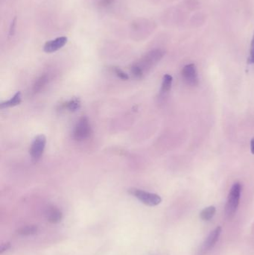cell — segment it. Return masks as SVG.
<instances>
[{
  "label": "cell",
  "instance_id": "1",
  "mask_svg": "<svg viewBox=\"0 0 254 255\" xmlns=\"http://www.w3.org/2000/svg\"><path fill=\"white\" fill-rule=\"evenodd\" d=\"M242 185L239 182L235 183L232 186L231 190L227 197V203L225 206L226 216L228 219H231L237 211L240 202Z\"/></svg>",
  "mask_w": 254,
  "mask_h": 255
},
{
  "label": "cell",
  "instance_id": "2",
  "mask_svg": "<svg viewBox=\"0 0 254 255\" xmlns=\"http://www.w3.org/2000/svg\"><path fill=\"white\" fill-rule=\"evenodd\" d=\"M129 194L134 196L137 200H140L142 203L148 206H156L160 204L162 199L157 194L147 192L145 190H139V189H130Z\"/></svg>",
  "mask_w": 254,
  "mask_h": 255
},
{
  "label": "cell",
  "instance_id": "3",
  "mask_svg": "<svg viewBox=\"0 0 254 255\" xmlns=\"http://www.w3.org/2000/svg\"><path fill=\"white\" fill-rule=\"evenodd\" d=\"M165 51L162 50H154L149 51L142 59L140 63H137V65L143 70V73L147 71L149 69L156 65V63L162 58Z\"/></svg>",
  "mask_w": 254,
  "mask_h": 255
},
{
  "label": "cell",
  "instance_id": "4",
  "mask_svg": "<svg viewBox=\"0 0 254 255\" xmlns=\"http://www.w3.org/2000/svg\"><path fill=\"white\" fill-rule=\"evenodd\" d=\"M92 133L91 123L86 116H83L77 122L74 129L73 137L76 141L88 139Z\"/></svg>",
  "mask_w": 254,
  "mask_h": 255
},
{
  "label": "cell",
  "instance_id": "5",
  "mask_svg": "<svg viewBox=\"0 0 254 255\" xmlns=\"http://www.w3.org/2000/svg\"><path fill=\"white\" fill-rule=\"evenodd\" d=\"M47 144V138L44 135H38L31 146L30 154L34 162H37L44 153Z\"/></svg>",
  "mask_w": 254,
  "mask_h": 255
},
{
  "label": "cell",
  "instance_id": "6",
  "mask_svg": "<svg viewBox=\"0 0 254 255\" xmlns=\"http://www.w3.org/2000/svg\"><path fill=\"white\" fill-rule=\"evenodd\" d=\"M182 77L184 82L189 86H197L199 83V79L196 64L190 63L186 65L183 68Z\"/></svg>",
  "mask_w": 254,
  "mask_h": 255
},
{
  "label": "cell",
  "instance_id": "7",
  "mask_svg": "<svg viewBox=\"0 0 254 255\" xmlns=\"http://www.w3.org/2000/svg\"><path fill=\"white\" fill-rule=\"evenodd\" d=\"M67 38L66 37H60L54 40L48 41L46 43L44 47V50L47 53H52L57 50H60L62 47H64L67 43Z\"/></svg>",
  "mask_w": 254,
  "mask_h": 255
},
{
  "label": "cell",
  "instance_id": "8",
  "mask_svg": "<svg viewBox=\"0 0 254 255\" xmlns=\"http://www.w3.org/2000/svg\"><path fill=\"white\" fill-rule=\"evenodd\" d=\"M221 231H222L221 227L218 226L209 234L206 241H205L204 244H203L205 250H209L215 246L217 241L219 239L220 235H221Z\"/></svg>",
  "mask_w": 254,
  "mask_h": 255
},
{
  "label": "cell",
  "instance_id": "9",
  "mask_svg": "<svg viewBox=\"0 0 254 255\" xmlns=\"http://www.w3.org/2000/svg\"><path fill=\"white\" fill-rule=\"evenodd\" d=\"M46 215H47V220L50 223L52 224L58 223L61 221L62 217H63L61 211L57 207H53V206L47 209Z\"/></svg>",
  "mask_w": 254,
  "mask_h": 255
},
{
  "label": "cell",
  "instance_id": "10",
  "mask_svg": "<svg viewBox=\"0 0 254 255\" xmlns=\"http://www.w3.org/2000/svg\"><path fill=\"white\" fill-rule=\"evenodd\" d=\"M21 102V93L17 92L11 100L5 102L1 103L0 107L1 108H5V107H14L17 105Z\"/></svg>",
  "mask_w": 254,
  "mask_h": 255
},
{
  "label": "cell",
  "instance_id": "11",
  "mask_svg": "<svg viewBox=\"0 0 254 255\" xmlns=\"http://www.w3.org/2000/svg\"><path fill=\"white\" fill-rule=\"evenodd\" d=\"M38 228L37 225H25L17 230V233L22 236L34 235L38 232Z\"/></svg>",
  "mask_w": 254,
  "mask_h": 255
},
{
  "label": "cell",
  "instance_id": "12",
  "mask_svg": "<svg viewBox=\"0 0 254 255\" xmlns=\"http://www.w3.org/2000/svg\"><path fill=\"white\" fill-rule=\"evenodd\" d=\"M215 211H216V209L214 206H209V207H206L201 212V219L203 221L210 220L215 216Z\"/></svg>",
  "mask_w": 254,
  "mask_h": 255
},
{
  "label": "cell",
  "instance_id": "13",
  "mask_svg": "<svg viewBox=\"0 0 254 255\" xmlns=\"http://www.w3.org/2000/svg\"><path fill=\"white\" fill-rule=\"evenodd\" d=\"M172 81H173V79L170 75L165 74L163 76L162 87H161V93L162 94H167V93L169 92L171 88H172Z\"/></svg>",
  "mask_w": 254,
  "mask_h": 255
},
{
  "label": "cell",
  "instance_id": "14",
  "mask_svg": "<svg viewBox=\"0 0 254 255\" xmlns=\"http://www.w3.org/2000/svg\"><path fill=\"white\" fill-rule=\"evenodd\" d=\"M47 80H48V79H47V76H41V77L37 81L35 86H34V90H35V92H38V91H41V90L45 86L46 84H47Z\"/></svg>",
  "mask_w": 254,
  "mask_h": 255
},
{
  "label": "cell",
  "instance_id": "15",
  "mask_svg": "<svg viewBox=\"0 0 254 255\" xmlns=\"http://www.w3.org/2000/svg\"><path fill=\"white\" fill-rule=\"evenodd\" d=\"M80 106H81V102H80V100L78 99H74L66 104V107L71 111H75V110H78V109H79Z\"/></svg>",
  "mask_w": 254,
  "mask_h": 255
},
{
  "label": "cell",
  "instance_id": "16",
  "mask_svg": "<svg viewBox=\"0 0 254 255\" xmlns=\"http://www.w3.org/2000/svg\"><path fill=\"white\" fill-rule=\"evenodd\" d=\"M131 71H132L133 75L135 76L136 78H142L143 76V70L140 69V67H139L137 64H135V65L133 66L132 68H131Z\"/></svg>",
  "mask_w": 254,
  "mask_h": 255
},
{
  "label": "cell",
  "instance_id": "17",
  "mask_svg": "<svg viewBox=\"0 0 254 255\" xmlns=\"http://www.w3.org/2000/svg\"><path fill=\"white\" fill-rule=\"evenodd\" d=\"M113 71L116 73V76H117L119 79H122V80H128V79H129L128 75H127L126 73H124V72L119 68L114 67V68H113Z\"/></svg>",
  "mask_w": 254,
  "mask_h": 255
},
{
  "label": "cell",
  "instance_id": "18",
  "mask_svg": "<svg viewBox=\"0 0 254 255\" xmlns=\"http://www.w3.org/2000/svg\"><path fill=\"white\" fill-rule=\"evenodd\" d=\"M250 62L254 63V34L253 36L251 44V50H250Z\"/></svg>",
  "mask_w": 254,
  "mask_h": 255
},
{
  "label": "cell",
  "instance_id": "19",
  "mask_svg": "<svg viewBox=\"0 0 254 255\" xmlns=\"http://www.w3.org/2000/svg\"><path fill=\"white\" fill-rule=\"evenodd\" d=\"M16 23H17V17H14L13 19L12 22H11V26H10L9 29V36H13L15 32Z\"/></svg>",
  "mask_w": 254,
  "mask_h": 255
},
{
  "label": "cell",
  "instance_id": "20",
  "mask_svg": "<svg viewBox=\"0 0 254 255\" xmlns=\"http://www.w3.org/2000/svg\"><path fill=\"white\" fill-rule=\"evenodd\" d=\"M113 2V0H102L101 5L102 6H107V5L111 4Z\"/></svg>",
  "mask_w": 254,
  "mask_h": 255
},
{
  "label": "cell",
  "instance_id": "21",
  "mask_svg": "<svg viewBox=\"0 0 254 255\" xmlns=\"http://www.w3.org/2000/svg\"><path fill=\"white\" fill-rule=\"evenodd\" d=\"M251 151L253 154H254V138L251 139Z\"/></svg>",
  "mask_w": 254,
  "mask_h": 255
},
{
  "label": "cell",
  "instance_id": "22",
  "mask_svg": "<svg viewBox=\"0 0 254 255\" xmlns=\"http://www.w3.org/2000/svg\"><path fill=\"white\" fill-rule=\"evenodd\" d=\"M9 244H5L4 245V246H2V248H1V253H2L4 251L7 250L9 248Z\"/></svg>",
  "mask_w": 254,
  "mask_h": 255
}]
</instances>
